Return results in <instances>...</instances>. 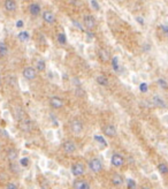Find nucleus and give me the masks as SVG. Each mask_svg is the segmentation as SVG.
<instances>
[{"label": "nucleus", "instance_id": "f257e3e1", "mask_svg": "<svg viewBox=\"0 0 168 189\" xmlns=\"http://www.w3.org/2000/svg\"><path fill=\"white\" fill-rule=\"evenodd\" d=\"M89 167L93 173H99L103 169V164L98 158H92L89 162Z\"/></svg>", "mask_w": 168, "mask_h": 189}, {"label": "nucleus", "instance_id": "f03ea898", "mask_svg": "<svg viewBox=\"0 0 168 189\" xmlns=\"http://www.w3.org/2000/svg\"><path fill=\"white\" fill-rule=\"evenodd\" d=\"M70 128L73 133H75L76 135L81 134L83 131V122L79 120V119H73L70 121Z\"/></svg>", "mask_w": 168, "mask_h": 189}, {"label": "nucleus", "instance_id": "7ed1b4c3", "mask_svg": "<svg viewBox=\"0 0 168 189\" xmlns=\"http://www.w3.org/2000/svg\"><path fill=\"white\" fill-rule=\"evenodd\" d=\"M83 24L88 30H93L97 26L96 19L92 15H85L83 17Z\"/></svg>", "mask_w": 168, "mask_h": 189}, {"label": "nucleus", "instance_id": "20e7f679", "mask_svg": "<svg viewBox=\"0 0 168 189\" xmlns=\"http://www.w3.org/2000/svg\"><path fill=\"white\" fill-rule=\"evenodd\" d=\"M22 75H23V77L26 80L32 81V80L36 79L37 72H36V69L32 68V67H26V68L23 69V72H22Z\"/></svg>", "mask_w": 168, "mask_h": 189}, {"label": "nucleus", "instance_id": "39448f33", "mask_svg": "<svg viewBox=\"0 0 168 189\" xmlns=\"http://www.w3.org/2000/svg\"><path fill=\"white\" fill-rule=\"evenodd\" d=\"M84 172H85V167H84L83 164L75 163L72 166V174L74 177H81V175L84 174Z\"/></svg>", "mask_w": 168, "mask_h": 189}, {"label": "nucleus", "instance_id": "423d86ee", "mask_svg": "<svg viewBox=\"0 0 168 189\" xmlns=\"http://www.w3.org/2000/svg\"><path fill=\"white\" fill-rule=\"evenodd\" d=\"M110 163H112V165L114 167H121L124 164V158L122 157L121 155H119V153H114L112 156V158H110Z\"/></svg>", "mask_w": 168, "mask_h": 189}, {"label": "nucleus", "instance_id": "0eeeda50", "mask_svg": "<svg viewBox=\"0 0 168 189\" xmlns=\"http://www.w3.org/2000/svg\"><path fill=\"white\" fill-rule=\"evenodd\" d=\"M62 148H63V151L66 153H68V155H72L76 151V144H75V142L70 141H66L65 143L62 144Z\"/></svg>", "mask_w": 168, "mask_h": 189}, {"label": "nucleus", "instance_id": "6e6552de", "mask_svg": "<svg viewBox=\"0 0 168 189\" xmlns=\"http://www.w3.org/2000/svg\"><path fill=\"white\" fill-rule=\"evenodd\" d=\"M50 105L51 107H53L54 110H59V109H61L63 105H65V103H63V100L60 98V97H57V96H53L50 98Z\"/></svg>", "mask_w": 168, "mask_h": 189}, {"label": "nucleus", "instance_id": "1a4fd4ad", "mask_svg": "<svg viewBox=\"0 0 168 189\" xmlns=\"http://www.w3.org/2000/svg\"><path fill=\"white\" fill-rule=\"evenodd\" d=\"M20 122V129H21L22 131H24V133H29V131H31L32 129V123H31V121L29 120V119H23V120L21 121H19Z\"/></svg>", "mask_w": 168, "mask_h": 189}, {"label": "nucleus", "instance_id": "9d476101", "mask_svg": "<svg viewBox=\"0 0 168 189\" xmlns=\"http://www.w3.org/2000/svg\"><path fill=\"white\" fill-rule=\"evenodd\" d=\"M43 20L48 24H53L55 23V15L51 11H45L43 12Z\"/></svg>", "mask_w": 168, "mask_h": 189}, {"label": "nucleus", "instance_id": "9b49d317", "mask_svg": "<svg viewBox=\"0 0 168 189\" xmlns=\"http://www.w3.org/2000/svg\"><path fill=\"white\" fill-rule=\"evenodd\" d=\"M29 12H30V14H31L32 16L37 17V16L42 13L40 5L37 4V2H32V4H30V6H29Z\"/></svg>", "mask_w": 168, "mask_h": 189}, {"label": "nucleus", "instance_id": "f8f14e48", "mask_svg": "<svg viewBox=\"0 0 168 189\" xmlns=\"http://www.w3.org/2000/svg\"><path fill=\"white\" fill-rule=\"evenodd\" d=\"M103 133L105 134L106 136L108 137H114L116 135V128L113 125H106L103 128Z\"/></svg>", "mask_w": 168, "mask_h": 189}, {"label": "nucleus", "instance_id": "ddd939ff", "mask_svg": "<svg viewBox=\"0 0 168 189\" xmlns=\"http://www.w3.org/2000/svg\"><path fill=\"white\" fill-rule=\"evenodd\" d=\"M14 118H15L17 121H21L26 118V112L22 109L21 106H16L14 109Z\"/></svg>", "mask_w": 168, "mask_h": 189}, {"label": "nucleus", "instance_id": "4468645a", "mask_svg": "<svg viewBox=\"0 0 168 189\" xmlns=\"http://www.w3.org/2000/svg\"><path fill=\"white\" fill-rule=\"evenodd\" d=\"M152 102H153V104L157 106V107H161V109H166V107H167L166 102H165V100H163L160 96H158V94L153 96Z\"/></svg>", "mask_w": 168, "mask_h": 189}, {"label": "nucleus", "instance_id": "2eb2a0df", "mask_svg": "<svg viewBox=\"0 0 168 189\" xmlns=\"http://www.w3.org/2000/svg\"><path fill=\"white\" fill-rule=\"evenodd\" d=\"M73 187L75 189H89L90 184L84 180H75L73 184Z\"/></svg>", "mask_w": 168, "mask_h": 189}, {"label": "nucleus", "instance_id": "dca6fc26", "mask_svg": "<svg viewBox=\"0 0 168 189\" xmlns=\"http://www.w3.org/2000/svg\"><path fill=\"white\" fill-rule=\"evenodd\" d=\"M98 57L103 62H106L110 60V52L106 48H99L98 50Z\"/></svg>", "mask_w": 168, "mask_h": 189}, {"label": "nucleus", "instance_id": "f3484780", "mask_svg": "<svg viewBox=\"0 0 168 189\" xmlns=\"http://www.w3.org/2000/svg\"><path fill=\"white\" fill-rule=\"evenodd\" d=\"M5 9L7 12H14L16 9V2L15 0H5Z\"/></svg>", "mask_w": 168, "mask_h": 189}, {"label": "nucleus", "instance_id": "a211bd4d", "mask_svg": "<svg viewBox=\"0 0 168 189\" xmlns=\"http://www.w3.org/2000/svg\"><path fill=\"white\" fill-rule=\"evenodd\" d=\"M97 83L101 85V87H107L108 85V79H107V76L104 75V74H100L97 76Z\"/></svg>", "mask_w": 168, "mask_h": 189}, {"label": "nucleus", "instance_id": "6ab92c4d", "mask_svg": "<svg viewBox=\"0 0 168 189\" xmlns=\"http://www.w3.org/2000/svg\"><path fill=\"white\" fill-rule=\"evenodd\" d=\"M112 184H113V186H115V187L121 186V184H123V178H122V175H120V174H114V175L112 177Z\"/></svg>", "mask_w": 168, "mask_h": 189}, {"label": "nucleus", "instance_id": "aec40b11", "mask_svg": "<svg viewBox=\"0 0 168 189\" xmlns=\"http://www.w3.org/2000/svg\"><path fill=\"white\" fill-rule=\"evenodd\" d=\"M17 155H19V152L16 151L15 149H13V148L7 150V158H8V160H11V162H14V160H16Z\"/></svg>", "mask_w": 168, "mask_h": 189}, {"label": "nucleus", "instance_id": "412c9836", "mask_svg": "<svg viewBox=\"0 0 168 189\" xmlns=\"http://www.w3.org/2000/svg\"><path fill=\"white\" fill-rule=\"evenodd\" d=\"M45 68H46V63H45V61L40 58L37 59V61H36V69L37 70L43 72V70H45Z\"/></svg>", "mask_w": 168, "mask_h": 189}, {"label": "nucleus", "instance_id": "4be33fe9", "mask_svg": "<svg viewBox=\"0 0 168 189\" xmlns=\"http://www.w3.org/2000/svg\"><path fill=\"white\" fill-rule=\"evenodd\" d=\"M158 171L163 175H167L168 174V165L166 163H160L158 165Z\"/></svg>", "mask_w": 168, "mask_h": 189}, {"label": "nucleus", "instance_id": "5701e85b", "mask_svg": "<svg viewBox=\"0 0 168 189\" xmlns=\"http://www.w3.org/2000/svg\"><path fill=\"white\" fill-rule=\"evenodd\" d=\"M8 53V46L6 45L5 42H0V55L1 57H5Z\"/></svg>", "mask_w": 168, "mask_h": 189}, {"label": "nucleus", "instance_id": "b1692460", "mask_svg": "<svg viewBox=\"0 0 168 189\" xmlns=\"http://www.w3.org/2000/svg\"><path fill=\"white\" fill-rule=\"evenodd\" d=\"M29 37H30V35H29V32L28 31H20L19 32V35H17V38H19L21 42H26V41L29 39Z\"/></svg>", "mask_w": 168, "mask_h": 189}, {"label": "nucleus", "instance_id": "393cba45", "mask_svg": "<svg viewBox=\"0 0 168 189\" xmlns=\"http://www.w3.org/2000/svg\"><path fill=\"white\" fill-rule=\"evenodd\" d=\"M158 85L161 88V89H168V82L166 79H163V77H160V79L157 81Z\"/></svg>", "mask_w": 168, "mask_h": 189}, {"label": "nucleus", "instance_id": "a878e982", "mask_svg": "<svg viewBox=\"0 0 168 189\" xmlns=\"http://www.w3.org/2000/svg\"><path fill=\"white\" fill-rule=\"evenodd\" d=\"M58 42L59 44H61V45H66L67 44V37H66V35L65 34H59L58 35Z\"/></svg>", "mask_w": 168, "mask_h": 189}, {"label": "nucleus", "instance_id": "bb28decb", "mask_svg": "<svg viewBox=\"0 0 168 189\" xmlns=\"http://www.w3.org/2000/svg\"><path fill=\"white\" fill-rule=\"evenodd\" d=\"M112 66H113V68L114 70H119V58L117 57H114V58L112 59Z\"/></svg>", "mask_w": 168, "mask_h": 189}, {"label": "nucleus", "instance_id": "cd10ccee", "mask_svg": "<svg viewBox=\"0 0 168 189\" xmlns=\"http://www.w3.org/2000/svg\"><path fill=\"white\" fill-rule=\"evenodd\" d=\"M159 29L163 31V34L165 35V36L168 37V23H163V24H161V26L159 27Z\"/></svg>", "mask_w": 168, "mask_h": 189}, {"label": "nucleus", "instance_id": "c85d7f7f", "mask_svg": "<svg viewBox=\"0 0 168 189\" xmlns=\"http://www.w3.org/2000/svg\"><path fill=\"white\" fill-rule=\"evenodd\" d=\"M127 186H128V188H136V182H135V180H132V179H128L127 180Z\"/></svg>", "mask_w": 168, "mask_h": 189}, {"label": "nucleus", "instance_id": "c756f323", "mask_svg": "<svg viewBox=\"0 0 168 189\" xmlns=\"http://www.w3.org/2000/svg\"><path fill=\"white\" fill-rule=\"evenodd\" d=\"M95 140H96L97 142H98V143H101V144H103L104 147H106V145H107V143H106V141L104 140V137L98 136V135H97V136H95Z\"/></svg>", "mask_w": 168, "mask_h": 189}, {"label": "nucleus", "instance_id": "7c9ffc66", "mask_svg": "<svg viewBox=\"0 0 168 189\" xmlns=\"http://www.w3.org/2000/svg\"><path fill=\"white\" fill-rule=\"evenodd\" d=\"M139 90H141V92H143V94L147 92V90H149L147 84L146 83H141V84H139Z\"/></svg>", "mask_w": 168, "mask_h": 189}, {"label": "nucleus", "instance_id": "2f4dec72", "mask_svg": "<svg viewBox=\"0 0 168 189\" xmlns=\"http://www.w3.org/2000/svg\"><path fill=\"white\" fill-rule=\"evenodd\" d=\"M29 158H22L21 160H20V164H21V166H23V167H26L28 165H29Z\"/></svg>", "mask_w": 168, "mask_h": 189}, {"label": "nucleus", "instance_id": "473e14b6", "mask_svg": "<svg viewBox=\"0 0 168 189\" xmlns=\"http://www.w3.org/2000/svg\"><path fill=\"white\" fill-rule=\"evenodd\" d=\"M9 167L12 168V172H14V173H17L20 169H19V167H17V165L14 163H12L11 165H9Z\"/></svg>", "mask_w": 168, "mask_h": 189}, {"label": "nucleus", "instance_id": "72a5a7b5", "mask_svg": "<svg viewBox=\"0 0 168 189\" xmlns=\"http://www.w3.org/2000/svg\"><path fill=\"white\" fill-rule=\"evenodd\" d=\"M73 24L75 27H77V28H79V30H82V31H84V28H83V26H82V24H81V23H79V21H76V20H73Z\"/></svg>", "mask_w": 168, "mask_h": 189}, {"label": "nucleus", "instance_id": "f704fd0d", "mask_svg": "<svg viewBox=\"0 0 168 189\" xmlns=\"http://www.w3.org/2000/svg\"><path fill=\"white\" fill-rule=\"evenodd\" d=\"M91 6L95 8L96 11H99V9H100V6L98 5V2H97L96 0H91Z\"/></svg>", "mask_w": 168, "mask_h": 189}, {"label": "nucleus", "instance_id": "c9c22d12", "mask_svg": "<svg viewBox=\"0 0 168 189\" xmlns=\"http://www.w3.org/2000/svg\"><path fill=\"white\" fill-rule=\"evenodd\" d=\"M86 36H88V39H89V41H88V42H90V39H92V38H93V37H95V35H93V34H92V32H90V31H86Z\"/></svg>", "mask_w": 168, "mask_h": 189}, {"label": "nucleus", "instance_id": "e433bc0d", "mask_svg": "<svg viewBox=\"0 0 168 189\" xmlns=\"http://www.w3.org/2000/svg\"><path fill=\"white\" fill-rule=\"evenodd\" d=\"M7 188L9 189H16L17 188V186L15 184H7Z\"/></svg>", "mask_w": 168, "mask_h": 189}, {"label": "nucleus", "instance_id": "4c0bfd02", "mask_svg": "<svg viewBox=\"0 0 168 189\" xmlns=\"http://www.w3.org/2000/svg\"><path fill=\"white\" fill-rule=\"evenodd\" d=\"M136 20L138 21V23H139V24H142V26L144 24V19H143V17H141V16H137Z\"/></svg>", "mask_w": 168, "mask_h": 189}, {"label": "nucleus", "instance_id": "58836bf2", "mask_svg": "<svg viewBox=\"0 0 168 189\" xmlns=\"http://www.w3.org/2000/svg\"><path fill=\"white\" fill-rule=\"evenodd\" d=\"M70 2H72V5H76V6L81 5V1L79 0H70Z\"/></svg>", "mask_w": 168, "mask_h": 189}, {"label": "nucleus", "instance_id": "ea45409f", "mask_svg": "<svg viewBox=\"0 0 168 189\" xmlns=\"http://www.w3.org/2000/svg\"><path fill=\"white\" fill-rule=\"evenodd\" d=\"M16 27H17V28H22V27H23V21L20 20V21L16 22Z\"/></svg>", "mask_w": 168, "mask_h": 189}, {"label": "nucleus", "instance_id": "a19ab883", "mask_svg": "<svg viewBox=\"0 0 168 189\" xmlns=\"http://www.w3.org/2000/svg\"><path fill=\"white\" fill-rule=\"evenodd\" d=\"M0 83H1V79H0Z\"/></svg>", "mask_w": 168, "mask_h": 189}]
</instances>
